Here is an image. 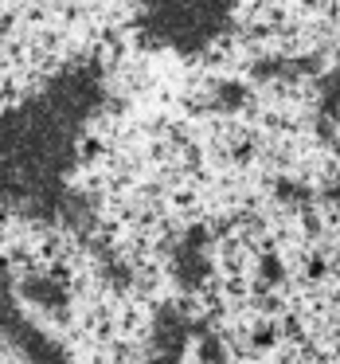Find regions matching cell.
I'll list each match as a JSON object with an SVG mask.
<instances>
[{
  "label": "cell",
  "mask_w": 340,
  "mask_h": 364,
  "mask_svg": "<svg viewBox=\"0 0 340 364\" xmlns=\"http://www.w3.org/2000/svg\"><path fill=\"white\" fill-rule=\"evenodd\" d=\"M0 364H4V356H0Z\"/></svg>",
  "instance_id": "cell-3"
},
{
  "label": "cell",
  "mask_w": 340,
  "mask_h": 364,
  "mask_svg": "<svg viewBox=\"0 0 340 364\" xmlns=\"http://www.w3.org/2000/svg\"><path fill=\"white\" fill-rule=\"evenodd\" d=\"M321 274H324V262L313 259V262H309V278H321Z\"/></svg>",
  "instance_id": "cell-2"
},
{
  "label": "cell",
  "mask_w": 340,
  "mask_h": 364,
  "mask_svg": "<svg viewBox=\"0 0 340 364\" xmlns=\"http://www.w3.org/2000/svg\"><path fill=\"white\" fill-rule=\"evenodd\" d=\"M262 278H270V282H282L285 278V267L278 259H262Z\"/></svg>",
  "instance_id": "cell-1"
}]
</instances>
